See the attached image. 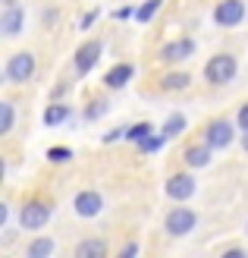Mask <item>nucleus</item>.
Here are the masks:
<instances>
[{
    "instance_id": "obj_13",
    "label": "nucleus",
    "mask_w": 248,
    "mask_h": 258,
    "mask_svg": "<svg viewBox=\"0 0 248 258\" xmlns=\"http://www.w3.org/2000/svg\"><path fill=\"white\" fill-rule=\"evenodd\" d=\"M207 148H211V145H207ZM207 148H201V145L189 148L186 151V164L189 167H207V164H211V151H207Z\"/></svg>"
},
{
    "instance_id": "obj_14",
    "label": "nucleus",
    "mask_w": 248,
    "mask_h": 258,
    "mask_svg": "<svg viewBox=\"0 0 248 258\" xmlns=\"http://www.w3.org/2000/svg\"><path fill=\"white\" fill-rule=\"evenodd\" d=\"M104 255H107V246L101 239H88L79 246V258H104Z\"/></svg>"
},
{
    "instance_id": "obj_6",
    "label": "nucleus",
    "mask_w": 248,
    "mask_h": 258,
    "mask_svg": "<svg viewBox=\"0 0 248 258\" xmlns=\"http://www.w3.org/2000/svg\"><path fill=\"white\" fill-rule=\"evenodd\" d=\"M101 50H104L101 41H85L79 50H75V70H79V73H88V70L101 60Z\"/></svg>"
},
{
    "instance_id": "obj_23",
    "label": "nucleus",
    "mask_w": 248,
    "mask_h": 258,
    "mask_svg": "<svg viewBox=\"0 0 248 258\" xmlns=\"http://www.w3.org/2000/svg\"><path fill=\"white\" fill-rule=\"evenodd\" d=\"M138 148H141V151H157V148H160V139H157V136H148V139L138 142Z\"/></svg>"
},
{
    "instance_id": "obj_3",
    "label": "nucleus",
    "mask_w": 248,
    "mask_h": 258,
    "mask_svg": "<svg viewBox=\"0 0 248 258\" xmlns=\"http://www.w3.org/2000/svg\"><path fill=\"white\" fill-rule=\"evenodd\" d=\"M35 76V57L32 54H16V57H10V63H7V79L10 82H29Z\"/></svg>"
},
{
    "instance_id": "obj_25",
    "label": "nucleus",
    "mask_w": 248,
    "mask_h": 258,
    "mask_svg": "<svg viewBox=\"0 0 248 258\" xmlns=\"http://www.w3.org/2000/svg\"><path fill=\"white\" fill-rule=\"evenodd\" d=\"M239 126H242V129H248V104L239 110Z\"/></svg>"
},
{
    "instance_id": "obj_9",
    "label": "nucleus",
    "mask_w": 248,
    "mask_h": 258,
    "mask_svg": "<svg viewBox=\"0 0 248 258\" xmlns=\"http://www.w3.org/2000/svg\"><path fill=\"white\" fill-rule=\"evenodd\" d=\"M245 19V4L242 0H223L217 7V22L220 25H239Z\"/></svg>"
},
{
    "instance_id": "obj_11",
    "label": "nucleus",
    "mask_w": 248,
    "mask_h": 258,
    "mask_svg": "<svg viewBox=\"0 0 248 258\" xmlns=\"http://www.w3.org/2000/svg\"><path fill=\"white\" fill-rule=\"evenodd\" d=\"M192 54H195V41H189V38H179V41L167 44V47L160 50V60H167V63H179V60H189Z\"/></svg>"
},
{
    "instance_id": "obj_20",
    "label": "nucleus",
    "mask_w": 248,
    "mask_h": 258,
    "mask_svg": "<svg viewBox=\"0 0 248 258\" xmlns=\"http://www.w3.org/2000/svg\"><path fill=\"white\" fill-rule=\"evenodd\" d=\"M157 10H160V0H148V4L141 7L138 13H135V16H138V22H148V19H151V16H154Z\"/></svg>"
},
{
    "instance_id": "obj_21",
    "label": "nucleus",
    "mask_w": 248,
    "mask_h": 258,
    "mask_svg": "<svg viewBox=\"0 0 248 258\" xmlns=\"http://www.w3.org/2000/svg\"><path fill=\"white\" fill-rule=\"evenodd\" d=\"M0 113H4V123H0V133H10V129H13V104H0Z\"/></svg>"
},
{
    "instance_id": "obj_10",
    "label": "nucleus",
    "mask_w": 248,
    "mask_h": 258,
    "mask_svg": "<svg viewBox=\"0 0 248 258\" xmlns=\"http://www.w3.org/2000/svg\"><path fill=\"white\" fill-rule=\"evenodd\" d=\"M72 208H75V214H82V217H95L104 208V199L98 196V192H79L75 202H72Z\"/></svg>"
},
{
    "instance_id": "obj_15",
    "label": "nucleus",
    "mask_w": 248,
    "mask_h": 258,
    "mask_svg": "<svg viewBox=\"0 0 248 258\" xmlns=\"http://www.w3.org/2000/svg\"><path fill=\"white\" fill-rule=\"evenodd\" d=\"M54 249H57L54 239H44L41 236V239H35L32 246H29V258H47V255H54Z\"/></svg>"
},
{
    "instance_id": "obj_26",
    "label": "nucleus",
    "mask_w": 248,
    "mask_h": 258,
    "mask_svg": "<svg viewBox=\"0 0 248 258\" xmlns=\"http://www.w3.org/2000/svg\"><path fill=\"white\" fill-rule=\"evenodd\" d=\"M138 252V246L135 242H129V246H123V258H129V255H135Z\"/></svg>"
},
{
    "instance_id": "obj_24",
    "label": "nucleus",
    "mask_w": 248,
    "mask_h": 258,
    "mask_svg": "<svg viewBox=\"0 0 248 258\" xmlns=\"http://www.w3.org/2000/svg\"><path fill=\"white\" fill-rule=\"evenodd\" d=\"M104 107H107V104H91V110H88V120H95L98 113H104Z\"/></svg>"
},
{
    "instance_id": "obj_22",
    "label": "nucleus",
    "mask_w": 248,
    "mask_h": 258,
    "mask_svg": "<svg viewBox=\"0 0 248 258\" xmlns=\"http://www.w3.org/2000/svg\"><path fill=\"white\" fill-rule=\"evenodd\" d=\"M47 158L54 164H63V161H69L72 154H69V148H47Z\"/></svg>"
},
{
    "instance_id": "obj_27",
    "label": "nucleus",
    "mask_w": 248,
    "mask_h": 258,
    "mask_svg": "<svg viewBox=\"0 0 248 258\" xmlns=\"http://www.w3.org/2000/svg\"><path fill=\"white\" fill-rule=\"evenodd\" d=\"M242 148L248 151V129H245V136H242Z\"/></svg>"
},
{
    "instance_id": "obj_19",
    "label": "nucleus",
    "mask_w": 248,
    "mask_h": 258,
    "mask_svg": "<svg viewBox=\"0 0 248 258\" xmlns=\"http://www.w3.org/2000/svg\"><path fill=\"white\" fill-rule=\"evenodd\" d=\"M151 136V126L148 123H138L132 129H126V139H132V142H141V139H148Z\"/></svg>"
},
{
    "instance_id": "obj_8",
    "label": "nucleus",
    "mask_w": 248,
    "mask_h": 258,
    "mask_svg": "<svg viewBox=\"0 0 248 258\" xmlns=\"http://www.w3.org/2000/svg\"><path fill=\"white\" fill-rule=\"evenodd\" d=\"M204 139H207V145H211V148H226L229 142H232V126L226 120H214L211 126H207Z\"/></svg>"
},
{
    "instance_id": "obj_2",
    "label": "nucleus",
    "mask_w": 248,
    "mask_h": 258,
    "mask_svg": "<svg viewBox=\"0 0 248 258\" xmlns=\"http://www.w3.org/2000/svg\"><path fill=\"white\" fill-rule=\"evenodd\" d=\"M195 211H189V208H173L167 214V221H163V227H167V233L170 236H186V233H192V227H195Z\"/></svg>"
},
{
    "instance_id": "obj_28",
    "label": "nucleus",
    "mask_w": 248,
    "mask_h": 258,
    "mask_svg": "<svg viewBox=\"0 0 248 258\" xmlns=\"http://www.w3.org/2000/svg\"><path fill=\"white\" fill-rule=\"evenodd\" d=\"M4 4H16V0H4Z\"/></svg>"
},
{
    "instance_id": "obj_1",
    "label": "nucleus",
    "mask_w": 248,
    "mask_h": 258,
    "mask_svg": "<svg viewBox=\"0 0 248 258\" xmlns=\"http://www.w3.org/2000/svg\"><path fill=\"white\" fill-rule=\"evenodd\" d=\"M232 76H236V57H232V54H217V57L207 60L204 79L211 85H226Z\"/></svg>"
},
{
    "instance_id": "obj_16",
    "label": "nucleus",
    "mask_w": 248,
    "mask_h": 258,
    "mask_svg": "<svg viewBox=\"0 0 248 258\" xmlns=\"http://www.w3.org/2000/svg\"><path fill=\"white\" fill-rule=\"evenodd\" d=\"M182 129H186V117H182V113H173V117L163 123V139H176V136H182Z\"/></svg>"
},
{
    "instance_id": "obj_12",
    "label": "nucleus",
    "mask_w": 248,
    "mask_h": 258,
    "mask_svg": "<svg viewBox=\"0 0 248 258\" xmlns=\"http://www.w3.org/2000/svg\"><path fill=\"white\" fill-rule=\"evenodd\" d=\"M129 79H132V63H116V67L104 76V82H107V88H123Z\"/></svg>"
},
{
    "instance_id": "obj_18",
    "label": "nucleus",
    "mask_w": 248,
    "mask_h": 258,
    "mask_svg": "<svg viewBox=\"0 0 248 258\" xmlns=\"http://www.w3.org/2000/svg\"><path fill=\"white\" fill-rule=\"evenodd\" d=\"M189 85V76L186 73H173V76H167L163 79V88H170V92H173V88H186Z\"/></svg>"
},
{
    "instance_id": "obj_4",
    "label": "nucleus",
    "mask_w": 248,
    "mask_h": 258,
    "mask_svg": "<svg viewBox=\"0 0 248 258\" xmlns=\"http://www.w3.org/2000/svg\"><path fill=\"white\" fill-rule=\"evenodd\" d=\"M47 221H50V205H44V202H32L19 211V224L25 230H41Z\"/></svg>"
},
{
    "instance_id": "obj_7",
    "label": "nucleus",
    "mask_w": 248,
    "mask_h": 258,
    "mask_svg": "<svg viewBox=\"0 0 248 258\" xmlns=\"http://www.w3.org/2000/svg\"><path fill=\"white\" fill-rule=\"evenodd\" d=\"M167 196H170V199H176V202L192 199V196H195V179H192L189 173H176V176L167 183Z\"/></svg>"
},
{
    "instance_id": "obj_17",
    "label": "nucleus",
    "mask_w": 248,
    "mask_h": 258,
    "mask_svg": "<svg viewBox=\"0 0 248 258\" xmlns=\"http://www.w3.org/2000/svg\"><path fill=\"white\" fill-rule=\"evenodd\" d=\"M66 117H69V107H63V104H54V107L44 110V123L47 126H57V123H63Z\"/></svg>"
},
{
    "instance_id": "obj_5",
    "label": "nucleus",
    "mask_w": 248,
    "mask_h": 258,
    "mask_svg": "<svg viewBox=\"0 0 248 258\" xmlns=\"http://www.w3.org/2000/svg\"><path fill=\"white\" fill-rule=\"evenodd\" d=\"M22 19H25L22 7H16V4H7L4 16H0V32H4L7 38H16V35L22 32Z\"/></svg>"
}]
</instances>
